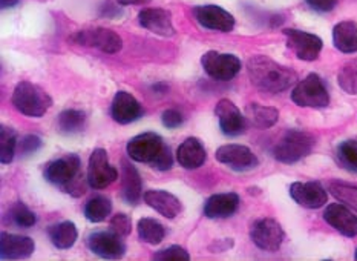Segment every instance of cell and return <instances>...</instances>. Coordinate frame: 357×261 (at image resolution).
<instances>
[{
  "label": "cell",
  "instance_id": "d6a6232c",
  "mask_svg": "<svg viewBox=\"0 0 357 261\" xmlns=\"http://www.w3.org/2000/svg\"><path fill=\"white\" fill-rule=\"evenodd\" d=\"M339 165L350 172H357V140H345L337 146Z\"/></svg>",
  "mask_w": 357,
  "mask_h": 261
},
{
  "label": "cell",
  "instance_id": "8992f818",
  "mask_svg": "<svg viewBox=\"0 0 357 261\" xmlns=\"http://www.w3.org/2000/svg\"><path fill=\"white\" fill-rule=\"evenodd\" d=\"M291 100L301 107H316L322 110L330 105L328 89L325 88L319 75L310 74L301 80L291 92Z\"/></svg>",
  "mask_w": 357,
  "mask_h": 261
},
{
  "label": "cell",
  "instance_id": "44dd1931",
  "mask_svg": "<svg viewBox=\"0 0 357 261\" xmlns=\"http://www.w3.org/2000/svg\"><path fill=\"white\" fill-rule=\"evenodd\" d=\"M120 181H121V197L129 204H137L143 198V184L137 167L128 161L121 160L120 169Z\"/></svg>",
  "mask_w": 357,
  "mask_h": 261
},
{
  "label": "cell",
  "instance_id": "4316f807",
  "mask_svg": "<svg viewBox=\"0 0 357 261\" xmlns=\"http://www.w3.org/2000/svg\"><path fill=\"white\" fill-rule=\"evenodd\" d=\"M247 119L250 120L253 126L259 129H268L276 125L279 119V112L275 107L262 106L258 103H252L247 107Z\"/></svg>",
  "mask_w": 357,
  "mask_h": 261
},
{
  "label": "cell",
  "instance_id": "d6986e66",
  "mask_svg": "<svg viewBox=\"0 0 357 261\" xmlns=\"http://www.w3.org/2000/svg\"><path fill=\"white\" fill-rule=\"evenodd\" d=\"M34 240L26 235L2 232L0 235V255L3 260H22L33 255Z\"/></svg>",
  "mask_w": 357,
  "mask_h": 261
},
{
  "label": "cell",
  "instance_id": "cb8c5ba5",
  "mask_svg": "<svg viewBox=\"0 0 357 261\" xmlns=\"http://www.w3.org/2000/svg\"><path fill=\"white\" fill-rule=\"evenodd\" d=\"M207 158L206 148L198 138L189 137L180 144L176 151V160L184 169H198Z\"/></svg>",
  "mask_w": 357,
  "mask_h": 261
},
{
  "label": "cell",
  "instance_id": "e575fe53",
  "mask_svg": "<svg viewBox=\"0 0 357 261\" xmlns=\"http://www.w3.org/2000/svg\"><path fill=\"white\" fill-rule=\"evenodd\" d=\"M10 218H11L14 225L19 226V228H33L37 223L36 214L31 211L25 203H22V202L14 203L10 207Z\"/></svg>",
  "mask_w": 357,
  "mask_h": 261
},
{
  "label": "cell",
  "instance_id": "7402d4cb",
  "mask_svg": "<svg viewBox=\"0 0 357 261\" xmlns=\"http://www.w3.org/2000/svg\"><path fill=\"white\" fill-rule=\"evenodd\" d=\"M143 200L147 206H151L153 211H157L160 215L166 218H175L181 212L183 204L178 197L170 194L167 191L161 189H151L143 194Z\"/></svg>",
  "mask_w": 357,
  "mask_h": 261
},
{
  "label": "cell",
  "instance_id": "6da1fadb",
  "mask_svg": "<svg viewBox=\"0 0 357 261\" xmlns=\"http://www.w3.org/2000/svg\"><path fill=\"white\" fill-rule=\"evenodd\" d=\"M247 73L256 88L270 94L289 89L296 82V73L267 56H255L247 64Z\"/></svg>",
  "mask_w": 357,
  "mask_h": 261
},
{
  "label": "cell",
  "instance_id": "9c48e42d",
  "mask_svg": "<svg viewBox=\"0 0 357 261\" xmlns=\"http://www.w3.org/2000/svg\"><path fill=\"white\" fill-rule=\"evenodd\" d=\"M86 181L92 189H106L119 179V171L107 158V152L103 148H97L89 157Z\"/></svg>",
  "mask_w": 357,
  "mask_h": 261
},
{
  "label": "cell",
  "instance_id": "2e32d148",
  "mask_svg": "<svg viewBox=\"0 0 357 261\" xmlns=\"http://www.w3.org/2000/svg\"><path fill=\"white\" fill-rule=\"evenodd\" d=\"M215 114L216 117H218L222 134H226L229 137H238L243 134L247 128L245 117L241 114L238 106L234 102H230L229 98L220 100L218 105L215 107Z\"/></svg>",
  "mask_w": 357,
  "mask_h": 261
},
{
  "label": "cell",
  "instance_id": "74e56055",
  "mask_svg": "<svg viewBox=\"0 0 357 261\" xmlns=\"http://www.w3.org/2000/svg\"><path fill=\"white\" fill-rule=\"evenodd\" d=\"M161 121L167 129H176L183 125L184 117L180 111L176 110H166L161 115Z\"/></svg>",
  "mask_w": 357,
  "mask_h": 261
},
{
  "label": "cell",
  "instance_id": "3957f363",
  "mask_svg": "<svg viewBox=\"0 0 357 261\" xmlns=\"http://www.w3.org/2000/svg\"><path fill=\"white\" fill-rule=\"evenodd\" d=\"M80 166V157L77 154H68L46 166L45 179L69 195L82 197L86 192L84 180L88 179H83Z\"/></svg>",
  "mask_w": 357,
  "mask_h": 261
},
{
  "label": "cell",
  "instance_id": "7c38bea8",
  "mask_svg": "<svg viewBox=\"0 0 357 261\" xmlns=\"http://www.w3.org/2000/svg\"><path fill=\"white\" fill-rule=\"evenodd\" d=\"M215 157L220 163L226 165L238 172L252 171V169L258 167L259 165L258 157L247 146L243 144H224L216 151Z\"/></svg>",
  "mask_w": 357,
  "mask_h": 261
},
{
  "label": "cell",
  "instance_id": "8d00e7d4",
  "mask_svg": "<svg viewBox=\"0 0 357 261\" xmlns=\"http://www.w3.org/2000/svg\"><path fill=\"white\" fill-rule=\"evenodd\" d=\"M109 228V230H112L114 234H117L121 238H126L132 232V220L126 214H117L111 218Z\"/></svg>",
  "mask_w": 357,
  "mask_h": 261
},
{
  "label": "cell",
  "instance_id": "30bf717a",
  "mask_svg": "<svg viewBox=\"0 0 357 261\" xmlns=\"http://www.w3.org/2000/svg\"><path fill=\"white\" fill-rule=\"evenodd\" d=\"M250 238L259 249L267 252H276L285 240V232L276 220L262 218L252 226Z\"/></svg>",
  "mask_w": 357,
  "mask_h": 261
},
{
  "label": "cell",
  "instance_id": "e0dca14e",
  "mask_svg": "<svg viewBox=\"0 0 357 261\" xmlns=\"http://www.w3.org/2000/svg\"><path fill=\"white\" fill-rule=\"evenodd\" d=\"M143 107L138 100L126 91H119L111 105L112 119L120 125H129L143 117Z\"/></svg>",
  "mask_w": 357,
  "mask_h": 261
},
{
  "label": "cell",
  "instance_id": "52a82bcc",
  "mask_svg": "<svg viewBox=\"0 0 357 261\" xmlns=\"http://www.w3.org/2000/svg\"><path fill=\"white\" fill-rule=\"evenodd\" d=\"M201 65L206 74L213 80L229 82L239 74L243 64L234 54H222L218 51H207L201 57Z\"/></svg>",
  "mask_w": 357,
  "mask_h": 261
},
{
  "label": "cell",
  "instance_id": "ba28073f",
  "mask_svg": "<svg viewBox=\"0 0 357 261\" xmlns=\"http://www.w3.org/2000/svg\"><path fill=\"white\" fill-rule=\"evenodd\" d=\"M69 40L82 46L97 48L106 54H115L121 51L123 48L121 37L117 33H114V31L106 29V28H92V29L77 31L74 36L69 37Z\"/></svg>",
  "mask_w": 357,
  "mask_h": 261
},
{
  "label": "cell",
  "instance_id": "603a6c76",
  "mask_svg": "<svg viewBox=\"0 0 357 261\" xmlns=\"http://www.w3.org/2000/svg\"><path fill=\"white\" fill-rule=\"evenodd\" d=\"M239 207V197L235 192L227 194H215L207 198L204 203V215L207 218H229L234 215Z\"/></svg>",
  "mask_w": 357,
  "mask_h": 261
},
{
  "label": "cell",
  "instance_id": "f35d334b",
  "mask_svg": "<svg viewBox=\"0 0 357 261\" xmlns=\"http://www.w3.org/2000/svg\"><path fill=\"white\" fill-rule=\"evenodd\" d=\"M42 148V140L37 135H26L20 142V152L23 156H29Z\"/></svg>",
  "mask_w": 357,
  "mask_h": 261
},
{
  "label": "cell",
  "instance_id": "5bb4252c",
  "mask_svg": "<svg viewBox=\"0 0 357 261\" xmlns=\"http://www.w3.org/2000/svg\"><path fill=\"white\" fill-rule=\"evenodd\" d=\"M86 246L92 253L107 260L120 258L126 252V246L123 243V238L114 234L112 230H109V232H106V230L92 232L86 238Z\"/></svg>",
  "mask_w": 357,
  "mask_h": 261
},
{
  "label": "cell",
  "instance_id": "4dcf8cb0",
  "mask_svg": "<svg viewBox=\"0 0 357 261\" xmlns=\"http://www.w3.org/2000/svg\"><path fill=\"white\" fill-rule=\"evenodd\" d=\"M15 146H17V133L13 128L2 126L0 129V163H11L14 160Z\"/></svg>",
  "mask_w": 357,
  "mask_h": 261
},
{
  "label": "cell",
  "instance_id": "d590c367",
  "mask_svg": "<svg viewBox=\"0 0 357 261\" xmlns=\"http://www.w3.org/2000/svg\"><path fill=\"white\" fill-rule=\"evenodd\" d=\"M153 260L158 261H189L190 255L181 246H169L166 249H161L153 255Z\"/></svg>",
  "mask_w": 357,
  "mask_h": 261
},
{
  "label": "cell",
  "instance_id": "f546056e",
  "mask_svg": "<svg viewBox=\"0 0 357 261\" xmlns=\"http://www.w3.org/2000/svg\"><path fill=\"white\" fill-rule=\"evenodd\" d=\"M112 212V202L109 198L103 195H97L91 198L84 206V217H86L91 223H102Z\"/></svg>",
  "mask_w": 357,
  "mask_h": 261
},
{
  "label": "cell",
  "instance_id": "1f68e13d",
  "mask_svg": "<svg viewBox=\"0 0 357 261\" xmlns=\"http://www.w3.org/2000/svg\"><path fill=\"white\" fill-rule=\"evenodd\" d=\"M331 195L337 198L340 203L357 212V186L342 181H331L328 186Z\"/></svg>",
  "mask_w": 357,
  "mask_h": 261
},
{
  "label": "cell",
  "instance_id": "484cf974",
  "mask_svg": "<svg viewBox=\"0 0 357 261\" xmlns=\"http://www.w3.org/2000/svg\"><path fill=\"white\" fill-rule=\"evenodd\" d=\"M48 235L57 249H69L75 244L79 232L73 221H61L48 229Z\"/></svg>",
  "mask_w": 357,
  "mask_h": 261
},
{
  "label": "cell",
  "instance_id": "ffe728a7",
  "mask_svg": "<svg viewBox=\"0 0 357 261\" xmlns=\"http://www.w3.org/2000/svg\"><path fill=\"white\" fill-rule=\"evenodd\" d=\"M139 25L151 31L153 34L162 37H170L175 34V28L172 23V15L166 10L160 8H146L138 14Z\"/></svg>",
  "mask_w": 357,
  "mask_h": 261
},
{
  "label": "cell",
  "instance_id": "5b68a950",
  "mask_svg": "<svg viewBox=\"0 0 357 261\" xmlns=\"http://www.w3.org/2000/svg\"><path fill=\"white\" fill-rule=\"evenodd\" d=\"M314 143L316 140L312 134L305 133V130L290 129L275 146L273 157L281 163H296V161L310 156V152L314 148Z\"/></svg>",
  "mask_w": 357,
  "mask_h": 261
},
{
  "label": "cell",
  "instance_id": "7a4b0ae2",
  "mask_svg": "<svg viewBox=\"0 0 357 261\" xmlns=\"http://www.w3.org/2000/svg\"><path fill=\"white\" fill-rule=\"evenodd\" d=\"M126 151L134 161L147 163L158 171H169L174 166L172 152L157 133H144L130 138Z\"/></svg>",
  "mask_w": 357,
  "mask_h": 261
},
{
  "label": "cell",
  "instance_id": "ac0fdd59",
  "mask_svg": "<svg viewBox=\"0 0 357 261\" xmlns=\"http://www.w3.org/2000/svg\"><path fill=\"white\" fill-rule=\"evenodd\" d=\"M324 218L331 228L345 237L357 235V215H354L350 207L344 203L328 204L324 212Z\"/></svg>",
  "mask_w": 357,
  "mask_h": 261
},
{
  "label": "cell",
  "instance_id": "83f0119b",
  "mask_svg": "<svg viewBox=\"0 0 357 261\" xmlns=\"http://www.w3.org/2000/svg\"><path fill=\"white\" fill-rule=\"evenodd\" d=\"M86 125V114L79 110H66L59 115L57 126L61 134H79Z\"/></svg>",
  "mask_w": 357,
  "mask_h": 261
},
{
  "label": "cell",
  "instance_id": "836d02e7",
  "mask_svg": "<svg viewBox=\"0 0 357 261\" xmlns=\"http://www.w3.org/2000/svg\"><path fill=\"white\" fill-rule=\"evenodd\" d=\"M337 82L347 94L357 96V60L348 61L339 69Z\"/></svg>",
  "mask_w": 357,
  "mask_h": 261
},
{
  "label": "cell",
  "instance_id": "d4e9b609",
  "mask_svg": "<svg viewBox=\"0 0 357 261\" xmlns=\"http://www.w3.org/2000/svg\"><path fill=\"white\" fill-rule=\"evenodd\" d=\"M333 43L345 54L357 52V25L354 22H340L333 28Z\"/></svg>",
  "mask_w": 357,
  "mask_h": 261
},
{
  "label": "cell",
  "instance_id": "4fadbf2b",
  "mask_svg": "<svg viewBox=\"0 0 357 261\" xmlns=\"http://www.w3.org/2000/svg\"><path fill=\"white\" fill-rule=\"evenodd\" d=\"M193 15L201 27L220 33H230L235 28V17L229 11L216 5H203L193 8Z\"/></svg>",
  "mask_w": 357,
  "mask_h": 261
},
{
  "label": "cell",
  "instance_id": "7bdbcfd3",
  "mask_svg": "<svg viewBox=\"0 0 357 261\" xmlns=\"http://www.w3.org/2000/svg\"><path fill=\"white\" fill-rule=\"evenodd\" d=\"M354 257H356V260H357V249H356V253H354Z\"/></svg>",
  "mask_w": 357,
  "mask_h": 261
},
{
  "label": "cell",
  "instance_id": "ab89813d",
  "mask_svg": "<svg viewBox=\"0 0 357 261\" xmlns=\"http://www.w3.org/2000/svg\"><path fill=\"white\" fill-rule=\"evenodd\" d=\"M339 0H307L308 6H312L317 13H328L335 10Z\"/></svg>",
  "mask_w": 357,
  "mask_h": 261
},
{
  "label": "cell",
  "instance_id": "9a60e30c",
  "mask_svg": "<svg viewBox=\"0 0 357 261\" xmlns=\"http://www.w3.org/2000/svg\"><path fill=\"white\" fill-rule=\"evenodd\" d=\"M290 195L299 206L307 209H319L328 202V194L319 181H296L290 186Z\"/></svg>",
  "mask_w": 357,
  "mask_h": 261
},
{
  "label": "cell",
  "instance_id": "277c9868",
  "mask_svg": "<svg viewBox=\"0 0 357 261\" xmlns=\"http://www.w3.org/2000/svg\"><path fill=\"white\" fill-rule=\"evenodd\" d=\"M13 105L20 114L38 119L48 112L52 98L46 91L31 82H20L13 92Z\"/></svg>",
  "mask_w": 357,
  "mask_h": 261
},
{
  "label": "cell",
  "instance_id": "b9f144b4",
  "mask_svg": "<svg viewBox=\"0 0 357 261\" xmlns=\"http://www.w3.org/2000/svg\"><path fill=\"white\" fill-rule=\"evenodd\" d=\"M119 5L121 6H128V5H139V3H144L147 0H117Z\"/></svg>",
  "mask_w": 357,
  "mask_h": 261
},
{
  "label": "cell",
  "instance_id": "60d3db41",
  "mask_svg": "<svg viewBox=\"0 0 357 261\" xmlns=\"http://www.w3.org/2000/svg\"><path fill=\"white\" fill-rule=\"evenodd\" d=\"M19 3V0H0V6L2 10H8V8H13Z\"/></svg>",
  "mask_w": 357,
  "mask_h": 261
},
{
  "label": "cell",
  "instance_id": "f1b7e54d",
  "mask_svg": "<svg viewBox=\"0 0 357 261\" xmlns=\"http://www.w3.org/2000/svg\"><path fill=\"white\" fill-rule=\"evenodd\" d=\"M139 240L147 244H158L166 237V229L160 221L153 218H142L137 225Z\"/></svg>",
  "mask_w": 357,
  "mask_h": 261
},
{
  "label": "cell",
  "instance_id": "8fae6325",
  "mask_svg": "<svg viewBox=\"0 0 357 261\" xmlns=\"http://www.w3.org/2000/svg\"><path fill=\"white\" fill-rule=\"evenodd\" d=\"M284 34L287 37V45L296 54L299 60L313 61L319 57L324 46V42L319 36L310 34L299 29H285Z\"/></svg>",
  "mask_w": 357,
  "mask_h": 261
}]
</instances>
